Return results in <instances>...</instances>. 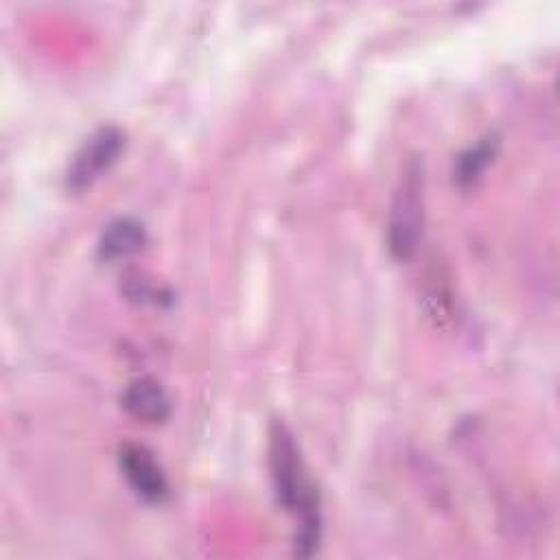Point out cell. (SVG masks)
Listing matches in <instances>:
<instances>
[{
	"instance_id": "obj_6",
	"label": "cell",
	"mask_w": 560,
	"mask_h": 560,
	"mask_svg": "<svg viewBox=\"0 0 560 560\" xmlns=\"http://www.w3.org/2000/svg\"><path fill=\"white\" fill-rule=\"evenodd\" d=\"M147 245V230L131 217L114 219L98 238V256L103 260H120L138 254Z\"/></svg>"
},
{
	"instance_id": "obj_7",
	"label": "cell",
	"mask_w": 560,
	"mask_h": 560,
	"mask_svg": "<svg viewBox=\"0 0 560 560\" xmlns=\"http://www.w3.org/2000/svg\"><path fill=\"white\" fill-rule=\"evenodd\" d=\"M499 151V138L497 136H486L479 142H475L472 147L464 149L453 166V179L457 182V186L466 188L472 186L483 171L488 168V164L494 160Z\"/></svg>"
},
{
	"instance_id": "obj_1",
	"label": "cell",
	"mask_w": 560,
	"mask_h": 560,
	"mask_svg": "<svg viewBox=\"0 0 560 560\" xmlns=\"http://www.w3.org/2000/svg\"><path fill=\"white\" fill-rule=\"evenodd\" d=\"M269 470L276 501L295 516V556H313L322 538L319 494L304 468L293 433L284 422L269 427Z\"/></svg>"
},
{
	"instance_id": "obj_5",
	"label": "cell",
	"mask_w": 560,
	"mask_h": 560,
	"mask_svg": "<svg viewBox=\"0 0 560 560\" xmlns=\"http://www.w3.org/2000/svg\"><path fill=\"white\" fill-rule=\"evenodd\" d=\"M120 405L131 418L147 424H160L168 420L173 411L166 389L162 387L160 381L151 376H140L131 381L120 394Z\"/></svg>"
},
{
	"instance_id": "obj_3",
	"label": "cell",
	"mask_w": 560,
	"mask_h": 560,
	"mask_svg": "<svg viewBox=\"0 0 560 560\" xmlns=\"http://www.w3.org/2000/svg\"><path fill=\"white\" fill-rule=\"evenodd\" d=\"M125 149V133L116 125H103L92 131L72 155L66 171V188L81 192L103 177L120 158Z\"/></svg>"
},
{
	"instance_id": "obj_2",
	"label": "cell",
	"mask_w": 560,
	"mask_h": 560,
	"mask_svg": "<svg viewBox=\"0 0 560 560\" xmlns=\"http://www.w3.org/2000/svg\"><path fill=\"white\" fill-rule=\"evenodd\" d=\"M424 225V173L422 160L411 158L407 160L394 197L389 206L387 219V247L389 254L407 262L416 256Z\"/></svg>"
},
{
	"instance_id": "obj_8",
	"label": "cell",
	"mask_w": 560,
	"mask_h": 560,
	"mask_svg": "<svg viewBox=\"0 0 560 560\" xmlns=\"http://www.w3.org/2000/svg\"><path fill=\"white\" fill-rule=\"evenodd\" d=\"M120 291L129 302L136 304H166L171 302V293L164 287H158L142 271H129L120 278Z\"/></svg>"
},
{
	"instance_id": "obj_4",
	"label": "cell",
	"mask_w": 560,
	"mask_h": 560,
	"mask_svg": "<svg viewBox=\"0 0 560 560\" xmlns=\"http://www.w3.org/2000/svg\"><path fill=\"white\" fill-rule=\"evenodd\" d=\"M118 468L129 488L147 503H162L168 497V481L153 453L136 442L118 448Z\"/></svg>"
}]
</instances>
